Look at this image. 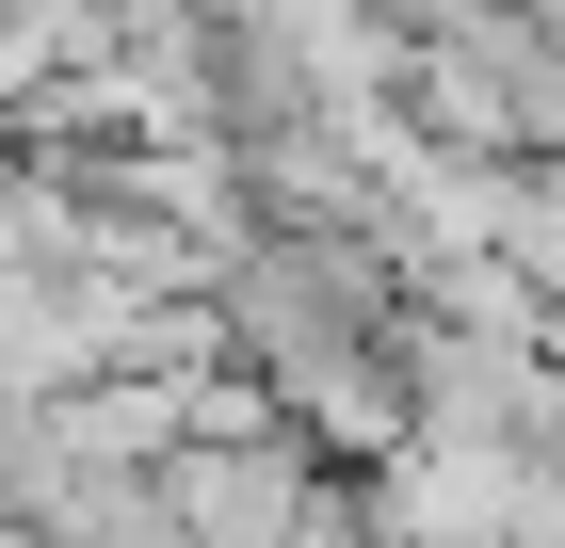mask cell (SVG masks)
Here are the masks:
<instances>
[{
    "label": "cell",
    "mask_w": 565,
    "mask_h": 548,
    "mask_svg": "<svg viewBox=\"0 0 565 548\" xmlns=\"http://www.w3.org/2000/svg\"><path fill=\"white\" fill-rule=\"evenodd\" d=\"M194 291H211L226 372H259L275 404H307V387H323L355 339L404 307V275H388V243H372V226H243Z\"/></svg>",
    "instance_id": "6da1fadb"
},
{
    "label": "cell",
    "mask_w": 565,
    "mask_h": 548,
    "mask_svg": "<svg viewBox=\"0 0 565 548\" xmlns=\"http://www.w3.org/2000/svg\"><path fill=\"white\" fill-rule=\"evenodd\" d=\"M307 436L291 420H259V436H162L146 452V484H162V516H178V548H275L291 533V501H307Z\"/></svg>",
    "instance_id": "7a4b0ae2"
},
{
    "label": "cell",
    "mask_w": 565,
    "mask_h": 548,
    "mask_svg": "<svg viewBox=\"0 0 565 548\" xmlns=\"http://www.w3.org/2000/svg\"><path fill=\"white\" fill-rule=\"evenodd\" d=\"M372 548H501V501H518V452L484 436H388L372 468H340Z\"/></svg>",
    "instance_id": "3957f363"
},
{
    "label": "cell",
    "mask_w": 565,
    "mask_h": 548,
    "mask_svg": "<svg viewBox=\"0 0 565 548\" xmlns=\"http://www.w3.org/2000/svg\"><path fill=\"white\" fill-rule=\"evenodd\" d=\"M501 548H565V452H518V501H501Z\"/></svg>",
    "instance_id": "277c9868"
},
{
    "label": "cell",
    "mask_w": 565,
    "mask_h": 548,
    "mask_svg": "<svg viewBox=\"0 0 565 548\" xmlns=\"http://www.w3.org/2000/svg\"><path fill=\"white\" fill-rule=\"evenodd\" d=\"M275 548H372V516H355L340 468H307V501H291V533H275Z\"/></svg>",
    "instance_id": "5b68a950"
},
{
    "label": "cell",
    "mask_w": 565,
    "mask_h": 548,
    "mask_svg": "<svg viewBox=\"0 0 565 548\" xmlns=\"http://www.w3.org/2000/svg\"><path fill=\"white\" fill-rule=\"evenodd\" d=\"M372 17H388V33L420 49V33H452V17H469V0H372Z\"/></svg>",
    "instance_id": "8992f818"
},
{
    "label": "cell",
    "mask_w": 565,
    "mask_h": 548,
    "mask_svg": "<svg viewBox=\"0 0 565 548\" xmlns=\"http://www.w3.org/2000/svg\"><path fill=\"white\" fill-rule=\"evenodd\" d=\"M550 372H565V291H550Z\"/></svg>",
    "instance_id": "52a82bcc"
},
{
    "label": "cell",
    "mask_w": 565,
    "mask_h": 548,
    "mask_svg": "<svg viewBox=\"0 0 565 548\" xmlns=\"http://www.w3.org/2000/svg\"><path fill=\"white\" fill-rule=\"evenodd\" d=\"M0 146H17V129H0Z\"/></svg>",
    "instance_id": "ba28073f"
}]
</instances>
